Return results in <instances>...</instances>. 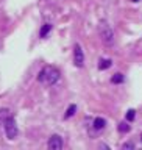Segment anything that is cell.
<instances>
[{"instance_id": "1", "label": "cell", "mask_w": 142, "mask_h": 150, "mask_svg": "<svg viewBox=\"0 0 142 150\" xmlns=\"http://www.w3.org/2000/svg\"><path fill=\"white\" fill-rule=\"evenodd\" d=\"M59 70L55 67V66H45L44 69L37 74V81L45 84V86H52L59 80Z\"/></svg>"}, {"instance_id": "2", "label": "cell", "mask_w": 142, "mask_h": 150, "mask_svg": "<svg viewBox=\"0 0 142 150\" xmlns=\"http://www.w3.org/2000/svg\"><path fill=\"white\" fill-rule=\"evenodd\" d=\"M98 35L102 38V42L105 45H112L114 44V30L106 21H102L98 23Z\"/></svg>"}, {"instance_id": "3", "label": "cell", "mask_w": 142, "mask_h": 150, "mask_svg": "<svg viewBox=\"0 0 142 150\" xmlns=\"http://www.w3.org/2000/svg\"><path fill=\"white\" fill-rule=\"evenodd\" d=\"M3 124H5V133H6V138H8V139H16L19 130H17V125H16L14 117H11V116L5 117V122H3Z\"/></svg>"}, {"instance_id": "4", "label": "cell", "mask_w": 142, "mask_h": 150, "mask_svg": "<svg viewBox=\"0 0 142 150\" xmlns=\"http://www.w3.org/2000/svg\"><path fill=\"white\" fill-rule=\"evenodd\" d=\"M73 64L77 67H83L84 66V53H83L80 44H75V47H73Z\"/></svg>"}, {"instance_id": "5", "label": "cell", "mask_w": 142, "mask_h": 150, "mask_svg": "<svg viewBox=\"0 0 142 150\" xmlns=\"http://www.w3.org/2000/svg\"><path fill=\"white\" fill-rule=\"evenodd\" d=\"M63 145H64V142H63V138L59 134H52L49 142H47V147L50 150H61Z\"/></svg>"}, {"instance_id": "6", "label": "cell", "mask_w": 142, "mask_h": 150, "mask_svg": "<svg viewBox=\"0 0 142 150\" xmlns=\"http://www.w3.org/2000/svg\"><path fill=\"white\" fill-rule=\"evenodd\" d=\"M105 125H106V120L103 119V117H97V119H94V130H97V131H100L105 128Z\"/></svg>"}, {"instance_id": "7", "label": "cell", "mask_w": 142, "mask_h": 150, "mask_svg": "<svg viewBox=\"0 0 142 150\" xmlns=\"http://www.w3.org/2000/svg\"><path fill=\"white\" fill-rule=\"evenodd\" d=\"M124 80H125L124 74L117 72V74H114V75L111 77V83H114V84H120V83H124Z\"/></svg>"}, {"instance_id": "8", "label": "cell", "mask_w": 142, "mask_h": 150, "mask_svg": "<svg viewBox=\"0 0 142 150\" xmlns=\"http://www.w3.org/2000/svg\"><path fill=\"white\" fill-rule=\"evenodd\" d=\"M50 31H52V23H44L42 28H41V31H39V36L41 38H45Z\"/></svg>"}, {"instance_id": "9", "label": "cell", "mask_w": 142, "mask_h": 150, "mask_svg": "<svg viewBox=\"0 0 142 150\" xmlns=\"http://www.w3.org/2000/svg\"><path fill=\"white\" fill-rule=\"evenodd\" d=\"M112 64L111 59H100V63H98V69L100 70H105V69H110Z\"/></svg>"}, {"instance_id": "10", "label": "cell", "mask_w": 142, "mask_h": 150, "mask_svg": "<svg viewBox=\"0 0 142 150\" xmlns=\"http://www.w3.org/2000/svg\"><path fill=\"white\" fill-rule=\"evenodd\" d=\"M117 130L120 131V133H128V131L131 130V127L126 124V122H120L119 124V127H117Z\"/></svg>"}, {"instance_id": "11", "label": "cell", "mask_w": 142, "mask_h": 150, "mask_svg": "<svg viewBox=\"0 0 142 150\" xmlns=\"http://www.w3.org/2000/svg\"><path fill=\"white\" fill-rule=\"evenodd\" d=\"M75 111H77V105H70L67 108V111H66V114H64V119H69V117H72L75 114Z\"/></svg>"}, {"instance_id": "12", "label": "cell", "mask_w": 142, "mask_h": 150, "mask_svg": "<svg viewBox=\"0 0 142 150\" xmlns=\"http://www.w3.org/2000/svg\"><path fill=\"white\" fill-rule=\"evenodd\" d=\"M134 117H136V111L134 110H128V111H126V120H128V122H133Z\"/></svg>"}, {"instance_id": "13", "label": "cell", "mask_w": 142, "mask_h": 150, "mask_svg": "<svg viewBox=\"0 0 142 150\" xmlns=\"http://www.w3.org/2000/svg\"><path fill=\"white\" fill-rule=\"evenodd\" d=\"M134 149H136L134 142H125L124 145H122V150H134Z\"/></svg>"}, {"instance_id": "14", "label": "cell", "mask_w": 142, "mask_h": 150, "mask_svg": "<svg viewBox=\"0 0 142 150\" xmlns=\"http://www.w3.org/2000/svg\"><path fill=\"white\" fill-rule=\"evenodd\" d=\"M131 2H134V3H136V2H139V0H131Z\"/></svg>"}, {"instance_id": "15", "label": "cell", "mask_w": 142, "mask_h": 150, "mask_svg": "<svg viewBox=\"0 0 142 150\" xmlns=\"http://www.w3.org/2000/svg\"><path fill=\"white\" fill-rule=\"evenodd\" d=\"M141 141H142V134H141Z\"/></svg>"}]
</instances>
